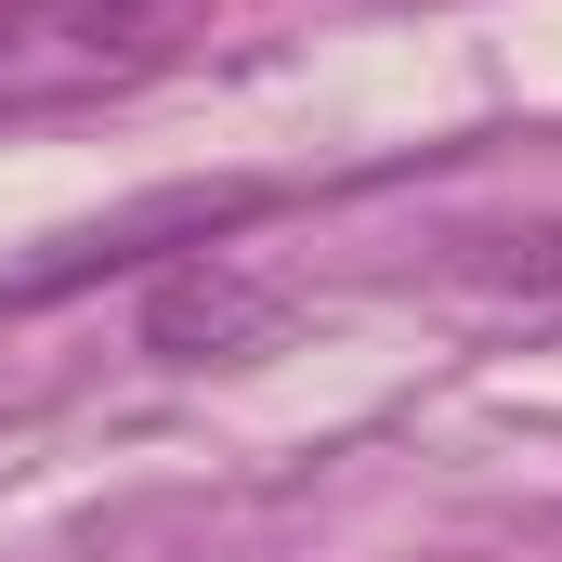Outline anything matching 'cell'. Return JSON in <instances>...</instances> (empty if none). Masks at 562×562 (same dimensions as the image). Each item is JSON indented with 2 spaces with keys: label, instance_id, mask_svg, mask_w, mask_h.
<instances>
[{
  "label": "cell",
  "instance_id": "obj_2",
  "mask_svg": "<svg viewBox=\"0 0 562 562\" xmlns=\"http://www.w3.org/2000/svg\"><path fill=\"white\" fill-rule=\"evenodd\" d=\"M183 26V0H0V53H53V66H132Z\"/></svg>",
  "mask_w": 562,
  "mask_h": 562
},
{
  "label": "cell",
  "instance_id": "obj_1",
  "mask_svg": "<svg viewBox=\"0 0 562 562\" xmlns=\"http://www.w3.org/2000/svg\"><path fill=\"white\" fill-rule=\"evenodd\" d=\"M288 340V288L236 276V262H183L144 288V353L157 367H249Z\"/></svg>",
  "mask_w": 562,
  "mask_h": 562
}]
</instances>
